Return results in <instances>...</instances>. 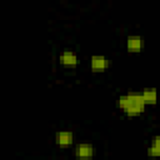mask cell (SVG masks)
Here are the masks:
<instances>
[{"instance_id": "obj_1", "label": "cell", "mask_w": 160, "mask_h": 160, "mask_svg": "<svg viewBox=\"0 0 160 160\" xmlns=\"http://www.w3.org/2000/svg\"><path fill=\"white\" fill-rule=\"evenodd\" d=\"M145 105L146 104L144 101L141 92H135V91L122 95L118 100V106L130 116L141 114L145 110Z\"/></svg>"}, {"instance_id": "obj_2", "label": "cell", "mask_w": 160, "mask_h": 160, "mask_svg": "<svg viewBox=\"0 0 160 160\" xmlns=\"http://www.w3.org/2000/svg\"><path fill=\"white\" fill-rule=\"evenodd\" d=\"M126 49L130 52H138L144 49V39L139 35H131L126 39Z\"/></svg>"}, {"instance_id": "obj_3", "label": "cell", "mask_w": 160, "mask_h": 160, "mask_svg": "<svg viewBox=\"0 0 160 160\" xmlns=\"http://www.w3.org/2000/svg\"><path fill=\"white\" fill-rule=\"evenodd\" d=\"M90 68L92 71H104L109 68V60L102 55H94L90 59Z\"/></svg>"}, {"instance_id": "obj_4", "label": "cell", "mask_w": 160, "mask_h": 160, "mask_svg": "<svg viewBox=\"0 0 160 160\" xmlns=\"http://www.w3.org/2000/svg\"><path fill=\"white\" fill-rule=\"evenodd\" d=\"M94 146L90 144H79L75 148V156L81 159H89L94 156Z\"/></svg>"}, {"instance_id": "obj_5", "label": "cell", "mask_w": 160, "mask_h": 160, "mask_svg": "<svg viewBox=\"0 0 160 160\" xmlns=\"http://www.w3.org/2000/svg\"><path fill=\"white\" fill-rule=\"evenodd\" d=\"M72 140H74V135L71 131H59L55 134V142L59 146L66 148L72 144Z\"/></svg>"}, {"instance_id": "obj_6", "label": "cell", "mask_w": 160, "mask_h": 160, "mask_svg": "<svg viewBox=\"0 0 160 160\" xmlns=\"http://www.w3.org/2000/svg\"><path fill=\"white\" fill-rule=\"evenodd\" d=\"M59 60H60V62L64 66H68V68H74L78 64V56H76V54L72 52V51H69V50L62 51L61 55L59 56Z\"/></svg>"}, {"instance_id": "obj_7", "label": "cell", "mask_w": 160, "mask_h": 160, "mask_svg": "<svg viewBox=\"0 0 160 160\" xmlns=\"http://www.w3.org/2000/svg\"><path fill=\"white\" fill-rule=\"evenodd\" d=\"M141 95H142V98H144L145 104L154 105V104H156V101H158V91H156V89H154V88L144 89L142 92H141Z\"/></svg>"}]
</instances>
